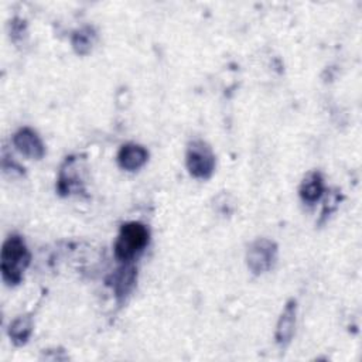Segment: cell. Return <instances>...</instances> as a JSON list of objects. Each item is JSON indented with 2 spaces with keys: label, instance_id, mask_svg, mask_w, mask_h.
Returning <instances> with one entry per match:
<instances>
[{
  "label": "cell",
  "instance_id": "obj_11",
  "mask_svg": "<svg viewBox=\"0 0 362 362\" xmlns=\"http://www.w3.org/2000/svg\"><path fill=\"white\" fill-rule=\"evenodd\" d=\"M136 272L133 266H124L117 270V273L113 276V288L117 293V296L126 294L134 284Z\"/></svg>",
  "mask_w": 362,
  "mask_h": 362
},
{
  "label": "cell",
  "instance_id": "obj_6",
  "mask_svg": "<svg viewBox=\"0 0 362 362\" xmlns=\"http://www.w3.org/2000/svg\"><path fill=\"white\" fill-rule=\"evenodd\" d=\"M147 157H148V153L144 147L134 143H129L122 146V148L119 150L117 163L123 170L136 171L146 164Z\"/></svg>",
  "mask_w": 362,
  "mask_h": 362
},
{
  "label": "cell",
  "instance_id": "obj_3",
  "mask_svg": "<svg viewBox=\"0 0 362 362\" xmlns=\"http://www.w3.org/2000/svg\"><path fill=\"white\" fill-rule=\"evenodd\" d=\"M187 168L195 178H208L215 168V156L211 147L202 140H194L187 148Z\"/></svg>",
  "mask_w": 362,
  "mask_h": 362
},
{
  "label": "cell",
  "instance_id": "obj_7",
  "mask_svg": "<svg viewBox=\"0 0 362 362\" xmlns=\"http://www.w3.org/2000/svg\"><path fill=\"white\" fill-rule=\"evenodd\" d=\"M296 313H297V304L294 300H290L280 318H279V322H277V327H276V341L280 344V345H286L290 342L293 334H294V327H296Z\"/></svg>",
  "mask_w": 362,
  "mask_h": 362
},
{
  "label": "cell",
  "instance_id": "obj_9",
  "mask_svg": "<svg viewBox=\"0 0 362 362\" xmlns=\"http://www.w3.org/2000/svg\"><path fill=\"white\" fill-rule=\"evenodd\" d=\"M79 184H81V177L76 170V160L69 158L65 161V164L61 170L58 189L61 194H69L74 189L79 188Z\"/></svg>",
  "mask_w": 362,
  "mask_h": 362
},
{
  "label": "cell",
  "instance_id": "obj_8",
  "mask_svg": "<svg viewBox=\"0 0 362 362\" xmlns=\"http://www.w3.org/2000/svg\"><path fill=\"white\" fill-rule=\"evenodd\" d=\"M324 192V182L318 173H310L305 175L300 185V197L304 202L313 204L321 198Z\"/></svg>",
  "mask_w": 362,
  "mask_h": 362
},
{
  "label": "cell",
  "instance_id": "obj_12",
  "mask_svg": "<svg viewBox=\"0 0 362 362\" xmlns=\"http://www.w3.org/2000/svg\"><path fill=\"white\" fill-rule=\"evenodd\" d=\"M74 48L79 54H85L89 51L90 44H92V35L89 30H81L74 35Z\"/></svg>",
  "mask_w": 362,
  "mask_h": 362
},
{
  "label": "cell",
  "instance_id": "obj_1",
  "mask_svg": "<svg viewBox=\"0 0 362 362\" xmlns=\"http://www.w3.org/2000/svg\"><path fill=\"white\" fill-rule=\"evenodd\" d=\"M28 263L30 253L23 238L18 235L8 236L3 243L0 256V269L3 279L8 284L20 283Z\"/></svg>",
  "mask_w": 362,
  "mask_h": 362
},
{
  "label": "cell",
  "instance_id": "obj_10",
  "mask_svg": "<svg viewBox=\"0 0 362 362\" xmlns=\"http://www.w3.org/2000/svg\"><path fill=\"white\" fill-rule=\"evenodd\" d=\"M33 331V321L31 317L28 315H20L17 317L8 328V335L11 338V341L16 345H23L27 342L28 337L31 335Z\"/></svg>",
  "mask_w": 362,
  "mask_h": 362
},
{
  "label": "cell",
  "instance_id": "obj_5",
  "mask_svg": "<svg viewBox=\"0 0 362 362\" xmlns=\"http://www.w3.org/2000/svg\"><path fill=\"white\" fill-rule=\"evenodd\" d=\"M13 143L16 146V148L24 154L25 157L28 158H35V160H40L45 150H44V144L41 141V139L38 137V134L28 129V127H24V129H20L14 137H13Z\"/></svg>",
  "mask_w": 362,
  "mask_h": 362
},
{
  "label": "cell",
  "instance_id": "obj_4",
  "mask_svg": "<svg viewBox=\"0 0 362 362\" xmlns=\"http://www.w3.org/2000/svg\"><path fill=\"white\" fill-rule=\"evenodd\" d=\"M277 257V246L270 239H257L255 240L247 250L246 260L249 269L255 274H260L272 269Z\"/></svg>",
  "mask_w": 362,
  "mask_h": 362
},
{
  "label": "cell",
  "instance_id": "obj_2",
  "mask_svg": "<svg viewBox=\"0 0 362 362\" xmlns=\"http://www.w3.org/2000/svg\"><path fill=\"white\" fill-rule=\"evenodd\" d=\"M148 243V229L139 222H129L120 228L115 243V255L122 262H130Z\"/></svg>",
  "mask_w": 362,
  "mask_h": 362
}]
</instances>
